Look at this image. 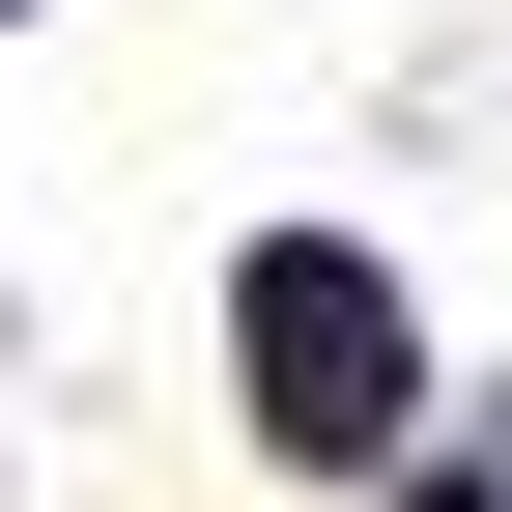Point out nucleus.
Wrapping results in <instances>:
<instances>
[{
	"label": "nucleus",
	"mask_w": 512,
	"mask_h": 512,
	"mask_svg": "<svg viewBox=\"0 0 512 512\" xmlns=\"http://www.w3.org/2000/svg\"><path fill=\"white\" fill-rule=\"evenodd\" d=\"M228 313H256V427H285V456H399V285H370V256L285 228Z\"/></svg>",
	"instance_id": "obj_1"
},
{
	"label": "nucleus",
	"mask_w": 512,
	"mask_h": 512,
	"mask_svg": "<svg viewBox=\"0 0 512 512\" xmlns=\"http://www.w3.org/2000/svg\"><path fill=\"white\" fill-rule=\"evenodd\" d=\"M427 512H484V484H427Z\"/></svg>",
	"instance_id": "obj_2"
}]
</instances>
